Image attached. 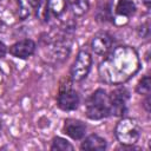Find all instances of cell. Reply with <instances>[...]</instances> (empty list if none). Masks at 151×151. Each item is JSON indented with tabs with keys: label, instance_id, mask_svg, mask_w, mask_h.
<instances>
[{
	"label": "cell",
	"instance_id": "cell-18",
	"mask_svg": "<svg viewBox=\"0 0 151 151\" xmlns=\"http://www.w3.org/2000/svg\"><path fill=\"white\" fill-rule=\"evenodd\" d=\"M6 52H7V48H6V45H5V44H4L2 41H0V59L5 57V54H6Z\"/></svg>",
	"mask_w": 151,
	"mask_h": 151
},
{
	"label": "cell",
	"instance_id": "cell-17",
	"mask_svg": "<svg viewBox=\"0 0 151 151\" xmlns=\"http://www.w3.org/2000/svg\"><path fill=\"white\" fill-rule=\"evenodd\" d=\"M151 83H150V77L145 76L144 78H142V80L138 83L137 85V92L139 94H149L150 93V88H151Z\"/></svg>",
	"mask_w": 151,
	"mask_h": 151
},
{
	"label": "cell",
	"instance_id": "cell-9",
	"mask_svg": "<svg viewBox=\"0 0 151 151\" xmlns=\"http://www.w3.org/2000/svg\"><path fill=\"white\" fill-rule=\"evenodd\" d=\"M37 48L35 42L32 39H24L15 44H13L9 47V53L19 59H27L32 54H34Z\"/></svg>",
	"mask_w": 151,
	"mask_h": 151
},
{
	"label": "cell",
	"instance_id": "cell-1",
	"mask_svg": "<svg viewBox=\"0 0 151 151\" xmlns=\"http://www.w3.org/2000/svg\"><path fill=\"white\" fill-rule=\"evenodd\" d=\"M139 66V57L133 47L118 46L107 53V57L100 63L98 72L104 83L120 85L132 78Z\"/></svg>",
	"mask_w": 151,
	"mask_h": 151
},
{
	"label": "cell",
	"instance_id": "cell-13",
	"mask_svg": "<svg viewBox=\"0 0 151 151\" xmlns=\"http://www.w3.org/2000/svg\"><path fill=\"white\" fill-rule=\"evenodd\" d=\"M81 150L86 151H103L106 149V140L97 134H91L80 145Z\"/></svg>",
	"mask_w": 151,
	"mask_h": 151
},
{
	"label": "cell",
	"instance_id": "cell-11",
	"mask_svg": "<svg viewBox=\"0 0 151 151\" xmlns=\"http://www.w3.org/2000/svg\"><path fill=\"white\" fill-rule=\"evenodd\" d=\"M86 125L78 119H66L64 124V133L72 139H81L85 136Z\"/></svg>",
	"mask_w": 151,
	"mask_h": 151
},
{
	"label": "cell",
	"instance_id": "cell-14",
	"mask_svg": "<svg viewBox=\"0 0 151 151\" xmlns=\"http://www.w3.org/2000/svg\"><path fill=\"white\" fill-rule=\"evenodd\" d=\"M136 11V6L132 0H118L116 5V14L123 18L131 17Z\"/></svg>",
	"mask_w": 151,
	"mask_h": 151
},
{
	"label": "cell",
	"instance_id": "cell-16",
	"mask_svg": "<svg viewBox=\"0 0 151 151\" xmlns=\"http://www.w3.org/2000/svg\"><path fill=\"white\" fill-rule=\"evenodd\" d=\"M51 150H58V151H67V150H73V145L70 144L66 139L61 137H55L52 140Z\"/></svg>",
	"mask_w": 151,
	"mask_h": 151
},
{
	"label": "cell",
	"instance_id": "cell-7",
	"mask_svg": "<svg viewBox=\"0 0 151 151\" xmlns=\"http://www.w3.org/2000/svg\"><path fill=\"white\" fill-rule=\"evenodd\" d=\"M57 103H58V106L61 110H64V111H73V110H76L78 107L79 96L70 86L63 87L59 91Z\"/></svg>",
	"mask_w": 151,
	"mask_h": 151
},
{
	"label": "cell",
	"instance_id": "cell-3",
	"mask_svg": "<svg viewBox=\"0 0 151 151\" xmlns=\"http://www.w3.org/2000/svg\"><path fill=\"white\" fill-rule=\"evenodd\" d=\"M86 116L90 119L99 120L111 114L110 96L101 88L94 91L86 101L85 105Z\"/></svg>",
	"mask_w": 151,
	"mask_h": 151
},
{
	"label": "cell",
	"instance_id": "cell-12",
	"mask_svg": "<svg viewBox=\"0 0 151 151\" xmlns=\"http://www.w3.org/2000/svg\"><path fill=\"white\" fill-rule=\"evenodd\" d=\"M17 1H18L19 18L24 20L40 7L42 0H17Z\"/></svg>",
	"mask_w": 151,
	"mask_h": 151
},
{
	"label": "cell",
	"instance_id": "cell-6",
	"mask_svg": "<svg viewBox=\"0 0 151 151\" xmlns=\"http://www.w3.org/2000/svg\"><path fill=\"white\" fill-rule=\"evenodd\" d=\"M129 91L126 88H117L110 96L111 103V114L123 116L126 111V103L129 100Z\"/></svg>",
	"mask_w": 151,
	"mask_h": 151
},
{
	"label": "cell",
	"instance_id": "cell-4",
	"mask_svg": "<svg viewBox=\"0 0 151 151\" xmlns=\"http://www.w3.org/2000/svg\"><path fill=\"white\" fill-rule=\"evenodd\" d=\"M114 133L120 144L131 146V145L136 144L138 142V139L140 138L142 129L136 119L123 118L120 122H118Z\"/></svg>",
	"mask_w": 151,
	"mask_h": 151
},
{
	"label": "cell",
	"instance_id": "cell-19",
	"mask_svg": "<svg viewBox=\"0 0 151 151\" xmlns=\"http://www.w3.org/2000/svg\"><path fill=\"white\" fill-rule=\"evenodd\" d=\"M145 107H146V111L149 112V111H150V109H149V97H147L146 100H145Z\"/></svg>",
	"mask_w": 151,
	"mask_h": 151
},
{
	"label": "cell",
	"instance_id": "cell-15",
	"mask_svg": "<svg viewBox=\"0 0 151 151\" xmlns=\"http://www.w3.org/2000/svg\"><path fill=\"white\" fill-rule=\"evenodd\" d=\"M66 2L68 4L71 11L76 15H83V14H85L87 12L88 7H90L88 0H66Z\"/></svg>",
	"mask_w": 151,
	"mask_h": 151
},
{
	"label": "cell",
	"instance_id": "cell-2",
	"mask_svg": "<svg viewBox=\"0 0 151 151\" xmlns=\"http://www.w3.org/2000/svg\"><path fill=\"white\" fill-rule=\"evenodd\" d=\"M72 31L73 27L65 26L57 29V32L52 31L46 38H42V51L47 61L58 64L68 57L72 45Z\"/></svg>",
	"mask_w": 151,
	"mask_h": 151
},
{
	"label": "cell",
	"instance_id": "cell-5",
	"mask_svg": "<svg viewBox=\"0 0 151 151\" xmlns=\"http://www.w3.org/2000/svg\"><path fill=\"white\" fill-rule=\"evenodd\" d=\"M92 65V57L90 52L86 48H81L77 57L74 63L72 64L71 67V78L73 81H81L85 79L91 70Z\"/></svg>",
	"mask_w": 151,
	"mask_h": 151
},
{
	"label": "cell",
	"instance_id": "cell-8",
	"mask_svg": "<svg viewBox=\"0 0 151 151\" xmlns=\"http://www.w3.org/2000/svg\"><path fill=\"white\" fill-rule=\"evenodd\" d=\"M112 47V37L107 32L97 33L91 41V48L96 54L106 55Z\"/></svg>",
	"mask_w": 151,
	"mask_h": 151
},
{
	"label": "cell",
	"instance_id": "cell-10",
	"mask_svg": "<svg viewBox=\"0 0 151 151\" xmlns=\"http://www.w3.org/2000/svg\"><path fill=\"white\" fill-rule=\"evenodd\" d=\"M66 0H46L44 9V19L50 21L51 19H59L66 11Z\"/></svg>",
	"mask_w": 151,
	"mask_h": 151
},
{
	"label": "cell",
	"instance_id": "cell-20",
	"mask_svg": "<svg viewBox=\"0 0 151 151\" xmlns=\"http://www.w3.org/2000/svg\"><path fill=\"white\" fill-rule=\"evenodd\" d=\"M0 132H1V119H0Z\"/></svg>",
	"mask_w": 151,
	"mask_h": 151
}]
</instances>
